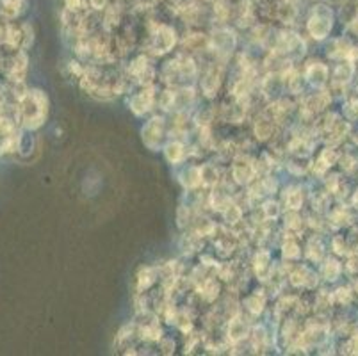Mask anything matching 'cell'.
I'll use <instances>...</instances> for the list:
<instances>
[{"mask_svg": "<svg viewBox=\"0 0 358 356\" xmlns=\"http://www.w3.org/2000/svg\"><path fill=\"white\" fill-rule=\"evenodd\" d=\"M25 71H27V57H25V54H18L13 59L11 68L8 71V78L13 83H22L25 77Z\"/></svg>", "mask_w": 358, "mask_h": 356, "instance_id": "cell-1", "label": "cell"}, {"mask_svg": "<svg viewBox=\"0 0 358 356\" xmlns=\"http://www.w3.org/2000/svg\"><path fill=\"white\" fill-rule=\"evenodd\" d=\"M22 13V0H2L0 2V15L13 20Z\"/></svg>", "mask_w": 358, "mask_h": 356, "instance_id": "cell-2", "label": "cell"}, {"mask_svg": "<svg viewBox=\"0 0 358 356\" xmlns=\"http://www.w3.org/2000/svg\"><path fill=\"white\" fill-rule=\"evenodd\" d=\"M169 159H175L177 161L178 155H180V146L178 145H173V146H169V152H168Z\"/></svg>", "mask_w": 358, "mask_h": 356, "instance_id": "cell-3", "label": "cell"}, {"mask_svg": "<svg viewBox=\"0 0 358 356\" xmlns=\"http://www.w3.org/2000/svg\"><path fill=\"white\" fill-rule=\"evenodd\" d=\"M4 38H6V29L0 27V43H4Z\"/></svg>", "mask_w": 358, "mask_h": 356, "instance_id": "cell-4", "label": "cell"}]
</instances>
